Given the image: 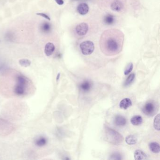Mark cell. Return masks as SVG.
Returning <instances> with one entry per match:
<instances>
[{
  "label": "cell",
  "mask_w": 160,
  "mask_h": 160,
  "mask_svg": "<svg viewBox=\"0 0 160 160\" xmlns=\"http://www.w3.org/2000/svg\"><path fill=\"white\" fill-rule=\"evenodd\" d=\"M132 101L129 98H125L123 99L120 102L119 107L123 109H126L130 107L132 105Z\"/></svg>",
  "instance_id": "cell-15"
},
{
  "label": "cell",
  "mask_w": 160,
  "mask_h": 160,
  "mask_svg": "<svg viewBox=\"0 0 160 160\" xmlns=\"http://www.w3.org/2000/svg\"><path fill=\"white\" fill-rule=\"evenodd\" d=\"M55 50V46L53 43L48 42L45 45L44 52L47 56H51L54 52Z\"/></svg>",
  "instance_id": "cell-10"
},
{
  "label": "cell",
  "mask_w": 160,
  "mask_h": 160,
  "mask_svg": "<svg viewBox=\"0 0 160 160\" xmlns=\"http://www.w3.org/2000/svg\"><path fill=\"white\" fill-rule=\"evenodd\" d=\"M135 160H142L147 159V155L143 151L140 150H136L134 153Z\"/></svg>",
  "instance_id": "cell-16"
},
{
  "label": "cell",
  "mask_w": 160,
  "mask_h": 160,
  "mask_svg": "<svg viewBox=\"0 0 160 160\" xmlns=\"http://www.w3.org/2000/svg\"><path fill=\"white\" fill-rule=\"evenodd\" d=\"M40 29L42 34H48L52 30V26L49 23L44 22L40 25Z\"/></svg>",
  "instance_id": "cell-9"
},
{
  "label": "cell",
  "mask_w": 160,
  "mask_h": 160,
  "mask_svg": "<svg viewBox=\"0 0 160 160\" xmlns=\"http://www.w3.org/2000/svg\"><path fill=\"white\" fill-rule=\"evenodd\" d=\"M143 121V119L140 116H133L131 119V122L133 126H139L141 124Z\"/></svg>",
  "instance_id": "cell-18"
},
{
  "label": "cell",
  "mask_w": 160,
  "mask_h": 160,
  "mask_svg": "<svg viewBox=\"0 0 160 160\" xmlns=\"http://www.w3.org/2000/svg\"><path fill=\"white\" fill-rule=\"evenodd\" d=\"M76 32L79 36H84L87 33L88 26L86 23H81L76 27Z\"/></svg>",
  "instance_id": "cell-6"
},
{
  "label": "cell",
  "mask_w": 160,
  "mask_h": 160,
  "mask_svg": "<svg viewBox=\"0 0 160 160\" xmlns=\"http://www.w3.org/2000/svg\"><path fill=\"white\" fill-rule=\"evenodd\" d=\"M76 10L80 14L85 15L88 12L89 8L87 3H82L78 5Z\"/></svg>",
  "instance_id": "cell-11"
},
{
  "label": "cell",
  "mask_w": 160,
  "mask_h": 160,
  "mask_svg": "<svg viewBox=\"0 0 160 160\" xmlns=\"http://www.w3.org/2000/svg\"><path fill=\"white\" fill-rule=\"evenodd\" d=\"M149 148L151 152L154 153H159L160 151V145L157 142H153L149 144Z\"/></svg>",
  "instance_id": "cell-17"
},
{
  "label": "cell",
  "mask_w": 160,
  "mask_h": 160,
  "mask_svg": "<svg viewBox=\"0 0 160 160\" xmlns=\"http://www.w3.org/2000/svg\"><path fill=\"white\" fill-rule=\"evenodd\" d=\"M105 132L108 141L112 144L119 145L123 140L122 136L119 133L115 131L114 130L107 127L105 129Z\"/></svg>",
  "instance_id": "cell-3"
},
{
  "label": "cell",
  "mask_w": 160,
  "mask_h": 160,
  "mask_svg": "<svg viewBox=\"0 0 160 160\" xmlns=\"http://www.w3.org/2000/svg\"><path fill=\"white\" fill-rule=\"evenodd\" d=\"M92 83L89 80L84 81L79 86L80 89L83 92H87L90 91L92 88Z\"/></svg>",
  "instance_id": "cell-12"
},
{
  "label": "cell",
  "mask_w": 160,
  "mask_h": 160,
  "mask_svg": "<svg viewBox=\"0 0 160 160\" xmlns=\"http://www.w3.org/2000/svg\"><path fill=\"white\" fill-rule=\"evenodd\" d=\"M19 63L21 66L24 67H27L30 66L31 64V62L27 59H22L20 60L19 61Z\"/></svg>",
  "instance_id": "cell-21"
},
{
  "label": "cell",
  "mask_w": 160,
  "mask_h": 160,
  "mask_svg": "<svg viewBox=\"0 0 160 160\" xmlns=\"http://www.w3.org/2000/svg\"><path fill=\"white\" fill-rule=\"evenodd\" d=\"M37 15L39 16H42V17H44L46 20H50V18L48 15L46 14L43 13H38L36 14Z\"/></svg>",
  "instance_id": "cell-25"
},
{
  "label": "cell",
  "mask_w": 160,
  "mask_h": 160,
  "mask_svg": "<svg viewBox=\"0 0 160 160\" xmlns=\"http://www.w3.org/2000/svg\"><path fill=\"white\" fill-rule=\"evenodd\" d=\"M30 85V81L27 76L22 74H16L15 77V84L13 91L17 96H23L27 93L28 89Z\"/></svg>",
  "instance_id": "cell-2"
},
{
  "label": "cell",
  "mask_w": 160,
  "mask_h": 160,
  "mask_svg": "<svg viewBox=\"0 0 160 160\" xmlns=\"http://www.w3.org/2000/svg\"><path fill=\"white\" fill-rule=\"evenodd\" d=\"M48 141V139L46 137L43 136H40L35 139L34 144L38 148H42L47 145Z\"/></svg>",
  "instance_id": "cell-7"
},
{
  "label": "cell",
  "mask_w": 160,
  "mask_h": 160,
  "mask_svg": "<svg viewBox=\"0 0 160 160\" xmlns=\"http://www.w3.org/2000/svg\"><path fill=\"white\" fill-rule=\"evenodd\" d=\"M126 141L127 144L130 145H134L137 143V138L134 135H129L126 138Z\"/></svg>",
  "instance_id": "cell-19"
},
{
  "label": "cell",
  "mask_w": 160,
  "mask_h": 160,
  "mask_svg": "<svg viewBox=\"0 0 160 160\" xmlns=\"http://www.w3.org/2000/svg\"><path fill=\"white\" fill-rule=\"evenodd\" d=\"M160 114L156 115L154 121V126L157 131L160 130Z\"/></svg>",
  "instance_id": "cell-22"
},
{
  "label": "cell",
  "mask_w": 160,
  "mask_h": 160,
  "mask_svg": "<svg viewBox=\"0 0 160 160\" xmlns=\"http://www.w3.org/2000/svg\"><path fill=\"white\" fill-rule=\"evenodd\" d=\"M110 8L113 11L119 12L123 8V4L120 0H115L110 5Z\"/></svg>",
  "instance_id": "cell-8"
},
{
  "label": "cell",
  "mask_w": 160,
  "mask_h": 160,
  "mask_svg": "<svg viewBox=\"0 0 160 160\" xmlns=\"http://www.w3.org/2000/svg\"><path fill=\"white\" fill-rule=\"evenodd\" d=\"M158 107L157 104L154 101H148L143 106L142 111L148 116H153L157 112Z\"/></svg>",
  "instance_id": "cell-4"
},
{
  "label": "cell",
  "mask_w": 160,
  "mask_h": 160,
  "mask_svg": "<svg viewBox=\"0 0 160 160\" xmlns=\"http://www.w3.org/2000/svg\"><path fill=\"white\" fill-rule=\"evenodd\" d=\"M116 19L114 16L111 14H108L104 17L103 22L104 24L108 26L113 25L115 22Z\"/></svg>",
  "instance_id": "cell-13"
},
{
  "label": "cell",
  "mask_w": 160,
  "mask_h": 160,
  "mask_svg": "<svg viewBox=\"0 0 160 160\" xmlns=\"http://www.w3.org/2000/svg\"><path fill=\"white\" fill-rule=\"evenodd\" d=\"M6 69V66L3 64H0V71L4 70Z\"/></svg>",
  "instance_id": "cell-27"
},
{
  "label": "cell",
  "mask_w": 160,
  "mask_h": 160,
  "mask_svg": "<svg viewBox=\"0 0 160 160\" xmlns=\"http://www.w3.org/2000/svg\"><path fill=\"white\" fill-rule=\"evenodd\" d=\"M123 41V33L116 29H111L102 33L100 39V47L106 55H116L122 50Z\"/></svg>",
  "instance_id": "cell-1"
},
{
  "label": "cell",
  "mask_w": 160,
  "mask_h": 160,
  "mask_svg": "<svg viewBox=\"0 0 160 160\" xmlns=\"http://www.w3.org/2000/svg\"><path fill=\"white\" fill-rule=\"evenodd\" d=\"M114 123L116 126H123L126 123V120L124 116L121 115H117L114 119Z\"/></svg>",
  "instance_id": "cell-14"
},
{
  "label": "cell",
  "mask_w": 160,
  "mask_h": 160,
  "mask_svg": "<svg viewBox=\"0 0 160 160\" xmlns=\"http://www.w3.org/2000/svg\"><path fill=\"white\" fill-rule=\"evenodd\" d=\"M111 157V159H113V160H121L122 159L121 156L118 153H114V154H112Z\"/></svg>",
  "instance_id": "cell-24"
},
{
  "label": "cell",
  "mask_w": 160,
  "mask_h": 160,
  "mask_svg": "<svg viewBox=\"0 0 160 160\" xmlns=\"http://www.w3.org/2000/svg\"><path fill=\"white\" fill-rule=\"evenodd\" d=\"M55 1L59 5H63V3H64L63 0H55Z\"/></svg>",
  "instance_id": "cell-26"
},
{
  "label": "cell",
  "mask_w": 160,
  "mask_h": 160,
  "mask_svg": "<svg viewBox=\"0 0 160 160\" xmlns=\"http://www.w3.org/2000/svg\"><path fill=\"white\" fill-rule=\"evenodd\" d=\"M133 66L132 62H130L129 63H128L127 66L126 67V69L124 70V74L125 75H127L132 72L133 69Z\"/></svg>",
  "instance_id": "cell-23"
},
{
  "label": "cell",
  "mask_w": 160,
  "mask_h": 160,
  "mask_svg": "<svg viewBox=\"0 0 160 160\" xmlns=\"http://www.w3.org/2000/svg\"><path fill=\"white\" fill-rule=\"evenodd\" d=\"M80 47L82 53L85 55L92 54L94 50V45L91 41H83L80 44Z\"/></svg>",
  "instance_id": "cell-5"
},
{
  "label": "cell",
  "mask_w": 160,
  "mask_h": 160,
  "mask_svg": "<svg viewBox=\"0 0 160 160\" xmlns=\"http://www.w3.org/2000/svg\"><path fill=\"white\" fill-rule=\"evenodd\" d=\"M135 77V75L134 73H132L130 75L127 79L126 80V82H124V87H128V86L131 85L132 83L133 82Z\"/></svg>",
  "instance_id": "cell-20"
}]
</instances>
